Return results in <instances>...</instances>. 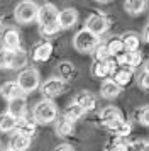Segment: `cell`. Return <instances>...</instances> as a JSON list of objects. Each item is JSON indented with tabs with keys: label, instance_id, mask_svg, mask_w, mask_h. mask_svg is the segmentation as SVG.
Segmentation results:
<instances>
[{
	"label": "cell",
	"instance_id": "6da1fadb",
	"mask_svg": "<svg viewBox=\"0 0 149 151\" xmlns=\"http://www.w3.org/2000/svg\"><path fill=\"white\" fill-rule=\"evenodd\" d=\"M58 12L59 10L54 7L53 4H42L37 9V19L36 21L39 22L41 36L49 37V36H54L59 31V26H58Z\"/></svg>",
	"mask_w": 149,
	"mask_h": 151
},
{
	"label": "cell",
	"instance_id": "7a4b0ae2",
	"mask_svg": "<svg viewBox=\"0 0 149 151\" xmlns=\"http://www.w3.org/2000/svg\"><path fill=\"white\" fill-rule=\"evenodd\" d=\"M32 117L36 124H51L58 119V107L53 100H41L34 105Z\"/></svg>",
	"mask_w": 149,
	"mask_h": 151
},
{
	"label": "cell",
	"instance_id": "3957f363",
	"mask_svg": "<svg viewBox=\"0 0 149 151\" xmlns=\"http://www.w3.org/2000/svg\"><path fill=\"white\" fill-rule=\"evenodd\" d=\"M15 83L19 85L22 93H32L41 87V76L36 68H26L22 70L17 76Z\"/></svg>",
	"mask_w": 149,
	"mask_h": 151
},
{
	"label": "cell",
	"instance_id": "277c9868",
	"mask_svg": "<svg viewBox=\"0 0 149 151\" xmlns=\"http://www.w3.org/2000/svg\"><path fill=\"white\" fill-rule=\"evenodd\" d=\"M37 4L31 2V0H24L15 5L14 15H15V21L19 24H31L37 19Z\"/></svg>",
	"mask_w": 149,
	"mask_h": 151
},
{
	"label": "cell",
	"instance_id": "5b68a950",
	"mask_svg": "<svg viewBox=\"0 0 149 151\" xmlns=\"http://www.w3.org/2000/svg\"><path fill=\"white\" fill-rule=\"evenodd\" d=\"M108 27H110V19H108L107 15L95 12V14H90L87 17L83 29H87L88 32H92L93 36L100 37V36H103L108 31Z\"/></svg>",
	"mask_w": 149,
	"mask_h": 151
},
{
	"label": "cell",
	"instance_id": "8992f818",
	"mask_svg": "<svg viewBox=\"0 0 149 151\" xmlns=\"http://www.w3.org/2000/svg\"><path fill=\"white\" fill-rule=\"evenodd\" d=\"M97 44H98V37L93 36L92 32H88L87 29L78 31L76 36L73 37V46L80 53H92Z\"/></svg>",
	"mask_w": 149,
	"mask_h": 151
},
{
	"label": "cell",
	"instance_id": "52a82bcc",
	"mask_svg": "<svg viewBox=\"0 0 149 151\" xmlns=\"http://www.w3.org/2000/svg\"><path fill=\"white\" fill-rule=\"evenodd\" d=\"M64 82L58 78V76H53V78H47L46 82L41 85V93L46 97V100H51L54 97L61 95L64 92Z\"/></svg>",
	"mask_w": 149,
	"mask_h": 151
},
{
	"label": "cell",
	"instance_id": "ba28073f",
	"mask_svg": "<svg viewBox=\"0 0 149 151\" xmlns=\"http://www.w3.org/2000/svg\"><path fill=\"white\" fill-rule=\"evenodd\" d=\"M0 41H2V46H4L5 51H12L14 53V51L20 49V34L19 31L14 27L5 29L0 36Z\"/></svg>",
	"mask_w": 149,
	"mask_h": 151
},
{
	"label": "cell",
	"instance_id": "9c48e42d",
	"mask_svg": "<svg viewBox=\"0 0 149 151\" xmlns=\"http://www.w3.org/2000/svg\"><path fill=\"white\" fill-rule=\"evenodd\" d=\"M110 80L117 85V87H127V85H130V82H132V76H134V71L130 68H122V66H115L114 70H112V73H110Z\"/></svg>",
	"mask_w": 149,
	"mask_h": 151
},
{
	"label": "cell",
	"instance_id": "30bf717a",
	"mask_svg": "<svg viewBox=\"0 0 149 151\" xmlns=\"http://www.w3.org/2000/svg\"><path fill=\"white\" fill-rule=\"evenodd\" d=\"M78 21V10L73 7L63 9L61 12H58V26L59 29H69L73 27Z\"/></svg>",
	"mask_w": 149,
	"mask_h": 151
},
{
	"label": "cell",
	"instance_id": "8fae6325",
	"mask_svg": "<svg viewBox=\"0 0 149 151\" xmlns=\"http://www.w3.org/2000/svg\"><path fill=\"white\" fill-rule=\"evenodd\" d=\"M114 68H115V61H114V58H110L107 61H95L93 66H92V73H93L95 78L107 80V76H110Z\"/></svg>",
	"mask_w": 149,
	"mask_h": 151
},
{
	"label": "cell",
	"instance_id": "7c38bea8",
	"mask_svg": "<svg viewBox=\"0 0 149 151\" xmlns=\"http://www.w3.org/2000/svg\"><path fill=\"white\" fill-rule=\"evenodd\" d=\"M103 126H105L108 131H112L115 136L120 137V139L127 137L129 134H130V131H132V126H130L127 121H124V119H117V121L107 122V124H103Z\"/></svg>",
	"mask_w": 149,
	"mask_h": 151
},
{
	"label": "cell",
	"instance_id": "4fadbf2b",
	"mask_svg": "<svg viewBox=\"0 0 149 151\" xmlns=\"http://www.w3.org/2000/svg\"><path fill=\"white\" fill-rule=\"evenodd\" d=\"M26 110H27V104H26V99L24 97H19V99H14L9 102V110L7 114H10L14 119H24L26 117Z\"/></svg>",
	"mask_w": 149,
	"mask_h": 151
},
{
	"label": "cell",
	"instance_id": "5bb4252c",
	"mask_svg": "<svg viewBox=\"0 0 149 151\" xmlns=\"http://www.w3.org/2000/svg\"><path fill=\"white\" fill-rule=\"evenodd\" d=\"M51 55H53V44L49 41H42L39 42L36 48H34L32 51V58H34V61H37V63H44L47 61L49 58H51Z\"/></svg>",
	"mask_w": 149,
	"mask_h": 151
},
{
	"label": "cell",
	"instance_id": "9a60e30c",
	"mask_svg": "<svg viewBox=\"0 0 149 151\" xmlns=\"http://www.w3.org/2000/svg\"><path fill=\"white\" fill-rule=\"evenodd\" d=\"M31 148V139L20 132H14L9 139V151H27Z\"/></svg>",
	"mask_w": 149,
	"mask_h": 151
},
{
	"label": "cell",
	"instance_id": "2e32d148",
	"mask_svg": "<svg viewBox=\"0 0 149 151\" xmlns=\"http://www.w3.org/2000/svg\"><path fill=\"white\" fill-rule=\"evenodd\" d=\"M73 104H76L80 109H83V112H90V110H93L97 107V99L88 92H81V93L74 97Z\"/></svg>",
	"mask_w": 149,
	"mask_h": 151
},
{
	"label": "cell",
	"instance_id": "e0dca14e",
	"mask_svg": "<svg viewBox=\"0 0 149 151\" xmlns=\"http://www.w3.org/2000/svg\"><path fill=\"white\" fill-rule=\"evenodd\" d=\"M122 37V44H124V51L125 53H135L139 51L141 46V36L135 34V32H125Z\"/></svg>",
	"mask_w": 149,
	"mask_h": 151
},
{
	"label": "cell",
	"instance_id": "ac0fdd59",
	"mask_svg": "<svg viewBox=\"0 0 149 151\" xmlns=\"http://www.w3.org/2000/svg\"><path fill=\"white\" fill-rule=\"evenodd\" d=\"M0 95L4 97L5 100H14V99H19L22 97V92H20L19 85L15 82H5L0 85Z\"/></svg>",
	"mask_w": 149,
	"mask_h": 151
},
{
	"label": "cell",
	"instance_id": "d6986e66",
	"mask_svg": "<svg viewBox=\"0 0 149 151\" xmlns=\"http://www.w3.org/2000/svg\"><path fill=\"white\" fill-rule=\"evenodd\" d=\"M15 131L20 132V134H24V136L29 137V139H32V136L36 134V131H37V124H36L34 119H26V117H24V119L17 121Z\"/></svg>",
	"mask_w": 149,
	"mask_h": 151
},
{
	"label": "cell",
	"instance_id": "ffe728a7",
	"mask_svg": "<svg viewBox=\"0 0 149 151\" xmlns=\"http://www.w3.org/2000/svg\"><path fill=\"white\" fill-rule=\"evenodd\" d=\"M120 92H122V88L120 87H117L110 78L103 80V83H102V87H100V95L103 97V99H108V100H112V99H115V97H119Z\"/></svg>",
	"mask_w": 149,
	"mask_h": 151
},
{
	"label": "cell",
	"instance_id": "44dd1931",
	"mask_svg": "<svg viewBox=\"0 0 149 151\" xmlns=\"http://www.w3.org/2000/svg\"><path fill=\"white\" fill-rule=\"evenodd\" d=\"M58 73H59L58 78H61V80L64 82V80H73L74 76H76V73H78V70L74 68L73 63L61 61L59 65H58Z\"/></svg>",
	"mask_w": 149,
	"mask_h": 151
},
{
	"label": "cell",
	"instance_id": "7402d4cb",
	"mask_svg": "<svg viewBox=\"0 0 149 151\" xmlns=\"http://www.w3.org/2000/svg\"><path fill=\"white\" fill-rule=\"evenodd\" d=\"M117 119H124V116H122L120 109H117V107H114V105H108V107H105V109L100 112L102 124L112 122V121H117Z\"/></svg>",
	"mask_w": 149,
	"mask_h": 151
},
{
	"label": "cell",
	"instance_id": "603a6c76",
	"mask_svg": "<svg viewBox=\"0 0 149 151\" xmlns=\"http://www.w3.org/2000/svg\"><path fill=\"white\" fill-rule=\"evenodd\" d=\"M146 7H148V2H144V0H127V2L124 4L125 12H127V14H130V15L142 14Z\"/></svg>",
	"mask_w": 149,
	"mask_h": 151
},
{
	"label": "cell",
	"instance_id": "cb8c5ba5",
	"mask_svg": "<svg viewBox=\"0 0 149 151\" xmlns=\"http://www.w3.org/2000/svg\"><path fill=\"white\" fill-rule=\"evenodd\" d=\"M85 116V112H83V109H80L76 104H71V105H68L66 109H64V112H63V119H66V121H69V122H76L78 119H81V117Z\"/></svg>",
	"mask_w": 149,
	"mask_h": 151
},
{
	"label": "cell",
	"instance_id": "d4e9b609",
	"mask_svg": "<svg viewBox=\"0 0 149 151\" xmlns=\"http://www.w3.org/2000/svg\"><path fill=\"white\" fill-rule=\"evenodd\" d=\"M105 46H107V51L108 55L112 56H117L120 55L122 51H124V44H122V37L120 36H114V37H110L107 42H105Z\"/></svg>",
	"mask_w": 149,
	"mask_h": 151
},
{
	"label": "cell",
	"instance_id": "484cf974",
	"mask_svg": "<svg viewBox=\"0 0 149 151\" xmlns=\"http://www.w3.org/2000/svg\"><path fill=\"white\" fill-rule=\"evenodd\" d=\"M56 132H58V136H63V137L73 136V132H74V124L61 117L59 121L56 122Z\"/></svg>",
	"mask_w": 149,
	"mask_h": 151
},
{
	"label": "cell",
	"instance_id": "4316f807",
	"mask_svg": "<svg viewBox=\"0 0 149 151\" xmlns=\"http://www.w3.org/2000/svg\"><path fill=\"white\" fill-rule=\"evenodd\" d=\"M17 127V119H14L10 114H2L0 116V132H12Z\"/></svg>",
	"mask_w": 149,
	"mask_h": 151
},
{
	"label": "cell",
	"instance_id": "83f0119b",
	"mask_svg": "<svg viewBox=\"0 0 149 151\" xmlns=\"http://www.w3.org/2000/svg\"><path fill=\"white\" fill-rule=\"evenodd\" d=\"M92 56H93L95 61H107V60H110V58H112V56L108 55L105 42H100V41H98V44L93 48V51H92Z\"/></svg>",
	"mask_w": 149,
	"mask_h": 151
},
{
	"label": "cell",
	"instance_id": "f1b7e54d",
	"mask_svg": "<svg viewBox=\"0 0 149 151\" xmlns=\"http://www.w3.org/2000/svg\"><path fill=\"white\" fill-rule=\"evenodd\" d=\"M27 65V53L20 48L17 51H14V58H12V68L10 70H19L24 68Z\"/></svg>",
	"mask_w": 149,
	"mask_h": 151
},
{
	"label": "cell",
	"instance_id": "f546056e",
	"mask_svg": "<svg viewBox=\"0 0 149 151\" xmlns=\"http://www.w3.org/2000/svg\"><path fill=\"white\" fill-rule=\"evenodd\" d=\"M134 119L142 126H148L149 124V107L148 105H142V107H137L134 112Z\"/></svg>",
	"mask_w": 149,
	"mask_h": 151
},
{
	"label": "cell",
	"instance_id": "4dcf8cb0",
	"mask_svg": "<svg viewBox=\"0 0 149 151\" xmlns=\"http://www.w3.org/2000/svg\"><path fill=\"white\" fill-rule=\"evenodd\" d=\"M12 58H14L12 51L2 49L0 51V68H12Z\"/></svg>",
	"mask_w": 149,
	"mask_h": 151
},
{
	"label": "cell",
	"instance_id": "1f68e13d",
	"mask_svg": "<svg viewBox=\"0 0 149 151\" xmlns=\"http://www.w3.org/2000/svg\"><path fill=\"white\" fill-rule=\"evenodd\" d=\"M139 85H141V88L148 90L149 88V68H148V63L144 65V68H142V71L139 73Z\"/></svg>",
	"mask_w": 149,
	"mask_h": 151
},
{
	"label": "cell",
	"instance_id": "d6a6232c",
	"mask_svg": "<svg viewBox=\"0 0 149 151\" xmlns=\"http://www.w3.org/2000/svg\"><path fill=\"white\" fill-rule=\"evenodd\" d=\"M125 151H148V143L146 141H132V143H127Z\"/></svg>",
	"mask_w": 149,
	"mask_h": 151
},
{
	"label": "cell",
	"instance_id": "836d02e7",
	"mask_svg": "<svg viewBox=\"0 0 149 151\" xmlns=\"http://www.w3.org/2000/svg\"><path fill=\"white\" fill-rule=\"evenodd\" d=\"M125 146H127V143L120 137H117L114 143L108 146V151H125Z\"/></svg>",
	"mask_w": 149,
	"mask_h": 151
},
{
	"label": "cell",
	"instance_id": "e575fe53",
	"mask_svg": "<svg viewBox=\"0 0 149 151\" xmlns=\"http://www.w3.org/2000/svg\"><path fill=\"white\" fill-rule=\"evenodd\" d=\"M54 151H74L73 146H69V144H59V146H56Z\"/></svg>",
	"mask_w": 149,
	"mask_h": 151
},
{
	"label": "cell",
	"instance_id": "d590c367",
	"mask_svg": "<svg viewBox=\"0 0 149 151\" xmlns=\"http://www.w3.org/2000/svg\"><path fill=\"white\" fill-rule=\"evenodd\" d=\"M142 41H144V42L149 41V27H148V26H146L144 31H142Z\"/></svg>",
	"mask_w": 149,
	"mask_h": 151
},
{
	"label": "cell",
	"instance_id": "8d00e7d4",
	"mask_svg": "<svg viewBox=\"0 0 149 151\" xmlns=\"http://www.w3.org/2000/svg\"><path fill=\"white\" fill-rule=\"evenodd\" d=\"M0 151H5V148H4V144H2V141H0Z\"/></svg>",
	"mask_w": 149,
	"mask_h": 151
},
{
	"label": "cell",
	"instance_id": "74e56055",
	"mask_svg": "<svg viewBox=\"0 0 149 151\" xmlns=\"http://www.w3.org/2000/svg\"><path fill=\"white\" fill-rule=\"evenodd\" d=\"M0 27H2V15H0Z\"/></svg>",
	"mask_w": 149,
	"mask_h": 151
}]
</instances>
